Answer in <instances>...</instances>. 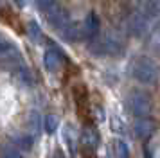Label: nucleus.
<instances>
[{"mask_svg": "<svg viewBox=\"0 0 160 158\" xmlns=\"http://www.w3.org/2000/svg\"><path fill=\"white\" fill-rule=\"evenodd\" d=\"M131 76H133V79H137L142 85L153 86L160 81V67L157 61H153L151 57L138 56L131 63Z\"/></svg>", "mask_w": 160, "mask_h": 158, "instance_id": "1", "label": "nucleus"}, {"mask_svg": "<svg viewBox=\"0 0 160 158\" xmlns=\"http://www.w3.org/2000/svg\"><path fill=\"white\" fill-rule=\"evenodd\" d=\"M88 49L95 56H117L122 54L124 45L121 40L113 36H104V38H92V42L88 43Z\"/></svg>", "mask_w": 160, "mask_h": 158, "instance_id": "2", "label": "nucleus"}, {"mask_svg": "<svg viewBox=\"0 0 160 158\" xmlns=\"http://www.w3.org/2000/svg\"><path fill=\"white\" fill-rule=\"evenodd\" d=\"M128 108H130L131 113L135 115V117H138V119L149 117V113H151V110H153L151 95L142 92V90H133L128 95Z\"/></svg>", "mask_w": 160, "mask_h": 158, "instance_id": "3", "label": "nucleus"}, {"mask_svg": "<svg viewBox=\"0 0 160 158\" xmlns=\"http://www.w3.org/2000/svg\"><path fill=\"white\" fill-rule=\"evenodd\" d=\"M126 29H128V32L131 36H135V38H140V36L146 32V18L142 16L140 13H131L128 16V20H126Z\"/></svg>", "mask_w": 160, "mask_h": 158, "instance_id": "4", "label": "nucleus"}, {"mask_svg": "<svg viewBox=\"0 0 160 158\" xmlns=\"http://www.w3.org/2000/svg\"><path fill=\"white\" fill-rule=\"evenodd\" d=\"M137 9L144 18H155L160 14V0H137Z\"/></svg>", "mask_w": 160, "mask_h": 158, "instance_id": "5", "label": "nucleus"}, {"mask_svg": "<svg viewBox=\"0 0 160 158\" xmlns=\"http://www.w3.org/2000/svg\"><path fill=\"white\" fill-rule=\"evenodd\" d=\"M101 142V136H99V131L94 128V126H85V129L81 131V144L83 147H88V149H95Z\"/></svg>", "mask_w": 160, "mask_h": 158, "instance_id": "6", "label": "nucleus"}, {"mask_svg": "<svg viewBox=\"0 0 160 158\" xmlns=\"http://www.w3.org/2000/svg\"><path fill=\"white\" fill-rule=\"evenodd\" d=\"M47 20H49V23H51L52 27L58 29V31H63V29L70 23V22H68V13L63 11L61 7H56L52 13L47 14Z\"/></svg>", "mask_w": 160, "mask_h": 158, "instance_id": "7", "label": "nucleus"}, {"mask_svg": "<svg viewBox=\"0 0 160 158\" xmlns=\"http://www.w3.org/2000/svg\"><path fill=\"white\" fill-rule=\"evenodd\" d=\"M99 25H101V22H99V18H97V14L95 13H88V16L85 18V22H83L85 38H87V40L95 38V34L99 32Z\"/></svg>", "mask_w": 160, "mask_h": 158, "instance_id": "8", "label": "nucleus"}, {"mask_svg": "<svg viewBox=\"0 0 160 158\" xmlns=\"http://www.w3.org/2000/svg\"><path fill=\"white\" fill-rule=\"evenodd\" d=\"M63 36H65L67 42H81V40H87L85 38V31H83V23H68L63 29Z\"/></svg>", "mask_w": 160, "mask_h": 158, "instance_id": "9", "label": "nucleus"}, {"mask_svg": "<svg viewBox=\"0 0 160 158\" xmlns=\"http://www.w3.org/2000/svg\"><path fill=\"white\" fill-rule=\"evenodd\" d=\"M59 65H61V57H59V52L56 50H45L43 54V67L45 70L49 72H56L59 68Z\"/></svg>", "mask_w": 160, "mask_h": 158, "instance_id": "10", "label": "nucleus"}, {"mask_svg": "<svg viewBox=\"0 0 160 158\" xmlns=\"http://www.w3.org/2000/svg\"><path fill=\"white\" fill-rule=\"evenodd\" d=\"M133 129H135V135H137L138 138H146V136H149L153 131H155V124L146 117V119H138V121L135 122Z\"/></svg>", "mask_w": 160, "mask_h": 158, "instance_id": "11", "label": "nucleus"}, {"mask_svg": "<svg viewBox=\"0 0 160 158\" xmlns=\"http://www.w3.org/2000/svg\"><path fill=\"white\" fill-rule=\"evenodd\" d=\"M9 138H11L13 146L20 147V149H31L32 147V142H34L32 136L27 135V133H11Z\"/></svg>", "mask_w": 160, "mask_h": 158, "instance_id": "12", "label": "nucleus"}, {"mask_svg": "<svg viewBox=\"0 0 160 158\" xmlns=\"http://www.w3.org/2000/svg\"><path fill=\"white\" fill-rule=\"evenodd\" d=\"M42 126H43V121L38 115V111H31L29 117H27V128H29V131L32 135H36V133H40Z\"/></svg>", "mask_w": 160, "mask_h": 158, "instance_id": "13", "label": "nucleus"}, {"mask_svg": "<svg viewBox=\"0 0 160 158\" xmlns=\"http://www.w3.org/2000/svg\"><path fill=\"white\" fill-rule=\"evenodd\" d=\"M15 77H16V81H20L23 86H31V85H32L31 72L27 70V68H23V67H20V68H16V70H15Z\"/></svg>", "mask_w": 160, "mask_h": 158, "instance_id": "14", "label": "nucleus"}, {"mask_svg": "<svg viewBox=\"0 0 160 158\" xmlns=\"http://www.w3.org/2000/svg\"><path fill=\"white\" fill-rule=\"evenodd\" d=\"M0 156L2 158H23V155L15 146H2L0 147Z\"/></svg>", "mask_w": 160, "mask_h": 158, "instance_id": "15", "label": "nucleus"}, {"mask_svg": "<svg viewBox=\"0 0 160 158\" xmlns=\"http://www.w3.org/2000/svg\"><path fill=\"white\" fill-rule=\"evenodd\" d=\"M58 128H59V121L56 115H47L43 119V129L47 133H54Z\"/></svg>", "mask_w": 160, "mask_h": 158, "instance_id": "16", "label": "nucleus"}, {"mask_svg": "<svg viewBox=\"0 0 160 158\" xmlns=\"http://www.w3.org/2000/svg\"><path fill=\"white\" fill-rule=\"evenodd\" d=\"M56 7H59L58 0H38V9H40L45 16H47L49 13H52Z\"/></svg>", "mask_w": 160, "mask_h": 158, "instance_id": "17", "label": "nucleus"}, {"mask_svg": "<svg viewBox=\"0 0 160 158\" xmlns=\"http://www.w3.org/2000/svg\"><path fill=\"white\" fill-rule=\"evenodd\" d=\"M113 151H115V158H130V149L122 140H115Z\"/></svg>", "mask_w": 160, "mask_h": 158, "instance_id": "18", "label": "nucleus"}, {"mask_svg": "<svg viewBox=\"0 0 160 158\" xmlns=\"http://www.w3.org/2000/svg\"><path fill=\"white\" fill-rule=\"evenodd\" d=\"M29 34H31L32 40H38V38L42 36V31H40V27H38L36 22H31L29 23Z\"/></svg>", "mask_w": 160, "mask_h": 158, "instance_id": "19", "label": "nucleus"}, {"mask_svg": "<svg viewBox=\"0 0 160 158\" xmlns=\"http://www.w3.org/2000/svg\"><path fill=\"white\" fill-rule=\"evenodd\" d=\"M9 50H11V45H9L8 42H4V40H0V56L6 54V52H9Z\"/></svg>", "mask_w": 160, "mask_h": 158, "instance_id": "20", "label": "nucleus"}, {"mask_svg": "<svg viewBox=\"0 0 160 158\" xmlns=\"http://www.w3.org/2000/svg\"><path fill=\"white\" fill-rule=\"evenodd\" d=\"M153 40H155V43H157V47L160 49V27H157V31H155V38H153Z\"/></svg>", "mask_w": 160, "mask_h": 158, "instance_id": "21", "label": "nucleus"}, {"mask_svg": "<svg viewBox=\"0 0 160 158\" xmlns=\"http://www.w3.org/2000/svg\"><path fill=\"white\" fill-rule=\"evenodd\" d=\"M52 158H65V155H63L61 151H56V153L52 155Z\"/></svg>", "mask_w": 160, "mask_h": 158, "instance_id": "22", "label": "nucleus"}, {"mask_svg": "<svg viewBox=\"0 0 160 158\" xmlns=\"http://www.w3.org/2000/svg\"><path fill=\"white\" fill-rule=\"evenodd\" d=\"M15 2H16V6L18 7H23V0H15Z\"/></svg>", "mask_w": 160, "mask_h": 158, "instance_id": "23", "label": "nucleus"}, {"mask_svg": "<svg viewBox=\"0 0 160 158\" xmlns=\"http://www.w3.org/2000/svg\"><path fill=\"white\" fill-rule=\"evenodd\" d=\"M0 4H2V0H0Z\"/></svg>", "mask_w": 160, "mask_h": 158, "instance_id": "24", "label": "nucleus"}]
</instances>
